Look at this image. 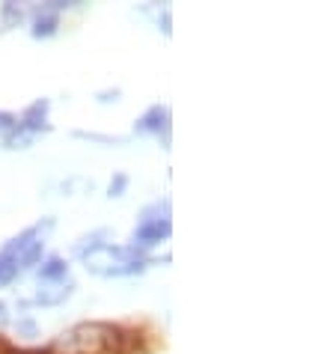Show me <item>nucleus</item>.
Instances as JSON below:
<instances>
[{
    "label": "nucleus",
    "mask_w": 333,
    "mask_h": 354,
    "mask_svg": "<svg viewBox=\"0 0 333 354\" xmlns=\"http://www.w3.org/2000/svg\"><path fill=\"white\" fill-rule=\"evenodd\" d=\"M66 259H60V257H51L45 265H42V280H57V277H66Z\"/></svg>",
    "instance_id": "obj_5"
},
{
    "label": "nucleus",
    "mask_w": 333,
    "mask_h": 354,
    "mask_svg": "<svg viewBox=\"0 0 333 354\" xmlns=\"http://www.w3.org/2000/svg\"><path fill=\"white\" fill-rule=\"evenodd\" d=\"M125 188H129V176H125V173H116L113 179H111V188H107V194H111V196H122Z\"/></svg>",
    "instance_id": "obj_8"
},
{
    "label": "nucleus",
    "mask_w": 333,
    "mask_h": 354,
    "mask_svg": "<svg viewBox=\"0 0 333 354\" xmlns=\"http://www.w3.org/2000/svg\"><path fill=\"white\" fill-rule=\"evenodd\" d=\"M39 257H42V241H27L21 250L12 257L15 265H33Z\"/></svg>",
    "instance_id": "obj_4"
},
{
    "label": "nucleus",
    "mask_w": 333,
    "mask_h": 354,
    "mask_svg": "<svg viewBox=\"0 0 333 354\" xmlns=\"http://www.w3.org/2000/svg\"><path fill=\"white\" fill-rule=\"evenodd\" d=\"M54 30H57V15H39L36 18V27H33V36L36 39L54 36Z\"/></svg>",
    "instance_id": "obj_6"
},
{
    "label": "nucleus",
    "mask_w": 333,
    "mask_h": 354,
    "mask_svg": "<svg viewBox=\"0 0 333 354\" xmlns=\"http://www.w3.org/2000/svg\"><path fill=\"white\" fill-rule=\"evenodd\" d=\"M9 351H12V346H9V342L0 337V354H9Z\"/></svg>",
    "instance_id": "obj_9"
},
{
    "label": "nucleus",
    "mask_w": 333,
    "mask_h": 354,
    "mask_svg": "<svg viewBox=\"0 0 333 354\" xmlns=\"http://www.w3.org/2000/svg\"><path fill=\"white\" fill-rule=\"evenodd\" d=\"M164 125H166V107H149L137 120V131H161Z\"/></svg>",
    "instance_id": "obj_3"
},
{
    "label": "nucleus",
    "mask_w": 333,
    "mask_h": 354,
    "mask_svg": "<svg viewBox=\"0 0 333 354\" xmlns=\"http://www.w3.org/2000/svg\"><path fill=\"white\" fill-rule=\"evenodd\" d=\"M0 316H3V304H0Z\"/></svg>",
    "instance_id": "obj_11"
},
{
    "label": "nucleus",
    "mask_w": 333,
    "mask_h": 354,
    "mask_svg": "<svg viewBox=\"0 0 333 354\" xmlns=\"http://www.w3.org/2000/svg\"><path fill=\"white\" fill-rule=\"evenodd\" d=\"M170 232H173V226L170 221H143V226L134 232V241H140V244H155V241H161V239H170Z\"/></svg>",
    "instance_id": "obj_1"
},
{
    "label": "nucleus",
    "mask_w": 333,
    "mask_h": 354,
    "mask_svg": "<svg viewBox=\"0 0 333 354\" xmlns=\"http://www.w3.org/2000/svg\"><path fill=\"white\" fill-rule=\"evenodd\" d=\"M21 330H24V333H30V337H33V333H36V328H33V322H24V324H21Z\"/></svg>",
    "instance_id": "obj_10"
},
{
    "label": "nucleus",
    "mask_w": 333,
    "mask_h": 354,
    "mask_svg": "<svg viewBox=\"0 0 333 354\" xmlns=\"http://www.w3.org/2000/svg\"><path fill=\"white\" fill-rule=\"evenodd\" d=\"M45 113H48V102H45V98H39L36 104L27 107V113L21 116V122H18V129H30V131L45 129Z\"/></svg>",
    "instance_id": "obj_2"
},
{
    "label": "nucleus",
    "mask_w": 333,
    "mask_h": 354,
    "mask_svg": "<svg viewBox=\"0 0 333 354\" xmlns=\"http://www.w3.org/2000/svg\"><path fill=\"white\" fill-rule=\"evenodd\" d=\"M15 271H18V265L9 259V257H0V286H3V283H9L15 277Z\"/></svg>",
    "instance_id": "obj_7"
}]
</instances>
